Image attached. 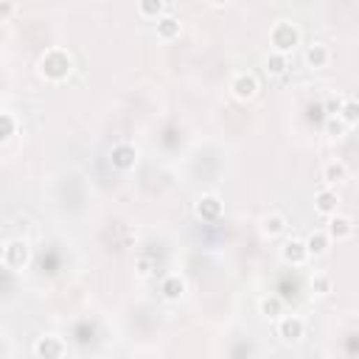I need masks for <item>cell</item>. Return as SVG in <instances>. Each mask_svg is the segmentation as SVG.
I'll list each match as a JSON object with an SVG mask.
<instances>
[{
	"label": "cell",
	"instance_id": "52a82bcc",
	"mask_svg": "<svg viewBox=\"0 0 359 359\" xmlns=\"http://www.w3.org/2000/svg\"><path fill=\"white\" fill-rule=\"evenodd\" d=\"M194 211H197V216H199L202 222H219V216H222V199H219L216 194H202V197L197 199Z\"/></svg>",
	"mask_w": 359,
	"mask_h": 359
},
{
	"label": "cell",
	"instance_id": "277c9868",
	"mask_svg": "<svg viewBox=\"0 0 359 359\" xmlns=\"http://www.w3.org/2000/svg\"><path fill=\"white\" fill-rule=\"evenodd\" d=\"M109 160H112V166L118 171H130L138 163V149L132 144H115L112 152H109Z\"/></svg>",
	"mask_w": 359,
	"mask_h": 359
},
{
	"label": "cell",
	"instance_id": "8fae6325",
	"mask_svg": "<svg viewBox=\"0 0 359 359\" xmlns=\"http://www.w3.org/2000/svg\"><path fill=\"white\" fill-rule=\"evenodd\" d=\"M314 211L320 216H334L339 211V194L334 188H323L314 194Z\"/></svg>",
	"mask_w": 359,
	"mask_h": 359
},
{
	"label": "cell",
	"instance_id": "5bb4252c",
	"mask_svg": "<svg viewBox=\"0 0 359 359\" xmlns=\"http://www.w3.org/2000/svg\"><path fill=\"white\" fill-rule=\"evenodd\" d=\"M323 180L328 183V188L345 183V180H348V166H345L342 160H328V163L323 166Z\"/></svg>",
	"mask_w": 359,
	"mask_h": 359
},
{
	"label": "cell",
	"instance_id": "44dd1931",
	"mask_svg": "<svg viewBox=\"0 0 359 359\" xmlns=\"http://www.w3.org/2000/svg\"><path fill=\"white\" fill-rule=\"evenodd\" d=\"M259 309H261L264 317H278V314L284 312V300H281L278 295H270V298H264V300L259 303Z\"/></svg>",
	"mask_w": 359,
	"mask_h": 359
},
{
	"label": "cell",
	"instance_id": "2e32d148",
	"mask_svg": "<svg viewBox=\"0 0 359 359\" xmlns=\"http://www.w3.org/2000/svg\"><path fill=\"white\" fill-rule=\"evenodd\" d=\"M284 230H287V216H284V213H267V216L261 219V233H264V236L275 238V236H281Z\"/></svg>",
	"mask_w": 359,
	"mask_h": 359
},
{
	"label": "cell",
	"instance_id": "30bf717a",
	"mask_svg": "<svg viewBox=\"0 0 359 359\" xmlns=\"http://www.w3.org/2000/svg\"><path fill=\"white\" fill-rule=\"evenodd\" d=\"M306 334V323L298 314H287L278 320V337H284L287 342H298Z\"/></svg>",
	"mask_w": 359,
	"mask_h": 359
},
{
	"label": "cell",
	"instance_id": "ffe728a7",
	"mask_svg": "<svg viewBox=\"0 0 359 359\" xmlns=\"http://www.w3.org/2000/svg\"><path fill=\"white\" fill-rule=\"evenodd\" d=\"M287 68H289V59H287V56H281V54H275V51L264 59V70H267L270 76H284V73H287Z\"/></svg>",
	"mask_w": 359,
	"mask_h": 359
},
{
	"label": "cell",
	"instance_id": "7c38bea8",
	"mask_svg": "<svg viewBox=\"0 0 359 359\" xmlns=\"http://www.w3.org/2000/svg\"><path fill=\"white\" fill-rule=\"evenodd\" d=\"M303 245H306L309 259H312V256H314V259H320V256H326V253H328L331 238L326 236V230H314V233H309V236L303 238Z\"/></svg>",
	"mask_w": 359,
	"mask_h": 359
},
{
	"label": "cell",
	"instance_id": "484cf974",
	"mask_svg": "<svg viewBox=\"0 0 359 359\" xmlns=\"http://www.w3.org/2000/svg\"><path fill=\"white\" fill-rule=\"evenodd\" d=\"M0 264H6V242H0Z\"/></svg>",
	"mask_w": 359,
	"mask_h": 359
},
{
	"label": "cell",
	"instance_id": "e0dca14e",
	"mask_svg": "<svg viewBox=\"0 0 359 359\" xmlns=\"http://www.w3.org/2000/svg\"><path fill=\"white\" fill-rule=\"evenodd\" d=\"M158 37H160V40H174V37H180V20H177L174 15H163V17L158 20Z\"/></svg>",
	"mask_w": 359,
	"mask_h": 359
},
{
	"label": "cell",
	"instance_id": "4fadbf2b",
	"mask_svg": "<svg viewBox=\"0 0 359 359\" xmlns=\"http://www.w3.org/2000/svg\"><path fill=\"white\" fill-rule=\"evenodd\" d=\"M328 62H331V51H328V45H323V43H312V45L306 48V65H309V68L320 70V68H326Z\"/></svg>",
	"mask_w": 359,
	"mask_h": 359
},
{
	"label": "cell",
	"instance_id": "d6986e66",
	"mask_svg": "<svg viewBox=\"0 0 359 359\" xmlns=\"http://www.w3.org/2000/svg\"><path fill=\"white\" fill-rule=\"evenodd\" d=\"M138 15H141V17H155V20H160V17L166 15V3H163V0H141V3H138Z\"/></svg>",
	"mask_w": 359,
	"mask_h": 359
},
{
	"label": "cell",
	"instance_id": "cb8c5ba5",
	"mask_svg": "<svg viewBox=\"0 0 359 359\" xmlns=\"http://www.w3.org/2000/svg\"><path fill=\"white\" fill-rule=\"evenodd\" d=\"M312 289H314L317 295H326V292H331V278H328V275H323V273H317V275L312 278Z\"/></svg>",
	"mask_w": 359,
	"mask_h": 359
},
{
	"label": "cell",
	"instance_id": "7a4b0ae2",
	"mask_svg": "<svg viewBox=\"0 0 359 359\" xmlns=\"http://www.w3.org/2000/svg\"><path fill=\"white\" fill-rule=\"evenodd\" d=\"M300 43V31H298V26L295 23H289V20H278L273 29H270V45H273V51L275 54H281V56H289L292 51H295V45Z\"/></svg>",
	"mask_w": 359,
	"mask_h": 359
},
{
	"label": "cell",
	"instance_id": "3957f363",
	"mask_svg": "<svg viewBox=\"0 0 359 359\" xmlns=\"http://www.w3.org/2000/svg\"><path fill=\"white\" fill-rule=\"evenodd\" d=\"M230 90H233V96L238 98V101H250V98H256V93H259V79H256V73H236L233 76V82H230Z\"/></svg>",
	"mask_w": 359,
	"mask_h": 359
},
{
	"label": "cell",
	"instance_id": "9a60e30c",
	"mask_svg": "<svg viewBox=\"0 0 359 359\" xmlns=\"http://www.w3.org/2000/svg\"><path fill=\"white\" fill-rule=\"evenodd\" d=\"M183 292H185V281H183L180 275H166V278L160 281V295H163L166 300H180Z\"/></svg>",
	"mask_w": 359,
	"mask_h": 359
},
{
	"label": "cell",
	"instance_id": "d4e9b609",
	"mask_svg": "<svg viewBox=\"0 0 359 359\" xmlns=\"http://www.w3.org/2000/svg\"><path fill=\"white\" fill-rule=\"evenodd\" d=\"M15 12H17V6H15V3H9V0H0V23L9 20Z\"/></svg>",
	"mask_w": 359,
	"mask_h": 359
},
{
	"label": "cell",
	"instance_id": "9c48e42d",
	"mask_svg": "<svg viewBox=\"0 0 359 359\" xmlns=\"http://www.w3.org/2000/svg\"><path fill=\"white\" fill-rule=\"evenodd\" d=\"M281 259L292 267H300L309 261V253H306V245H303V238H287L284 247H281Z\"/></svg>",
	"mask_w": 359,
	"mask_h": 359
},
{
	"label": "cell",
	"instance_id": "ba28073f",
	"mask_svg": "<svg viewBox=\"0 0 359 359\" xmlns=\"http://www.w3.org/2000/svg\"><path fill=\"white\" fill-rule=\"evenodd\" d=\"M326 236H328V238H337V242H345V238L353 236V219H351V216H342V213L328 216Z\"/></svg>",
	"mask_w": 359,
	"mask_h": 359
},
{
	"label": "cell",
	"instance_id": "6da1fadb",
	"mask_svg": "<svg viewBox=\"0 0 359 359\" xmlns=\"http://www.w3.org/2000/svg\"><path fill=\"white\" fill-rule=\"evenodd\" d=\"M37 68H40V73H43L45 79H51V82H62V79H68V76H70V70H73V59H70V54H68V51H62V48H48V51L40 56Z\"/></svg>",
	"mask_w": 359,
	"mask_h": 359
},
{
	"label": "cell",
	"instance_id": "ac0fdd59",
	"mask_svg": "<svg viewBox=\"0 0 359 359\" xmlns=\"http://www.w3.org/2000/svg\"><path fill=\"white\" fill-rule=\"evenodd\" d=\"M337 118H339L345 127H353L359 121V104L353 98H342V107L337 109Z\"/></svg>",
	"mask_w": 359,
	"mask_h": 359
},
{
	"label": "cell",
	"instance_id": "7402d4cb",
	"mask_svg": "<svg viewBox=\"0 0 359 359\" xmlns=\"http://www.w3.org/2000/svg\"><path fill=\"white\" fill-rule=\"evenodd\" d=\"M15 118L9 112H0V141H6L9 135H15Z\"/></svg>",
	"mask_w": 359,
	"mask_h": 359
},
{
	"label": "cell",
	"instance_id": "5b68a950",
	"mask_svg": "<svg viewBox=\"0 0 359 359\" xmlns=\"http://www.w3.org/2000/svg\"><path fill=\"white\" fill-rule=\"evenodd\" d=\"M29 261H31V247H29V242H23V238H12V242H6V264H9V267L23 270Z\"/></svg>",
	"mask_w": 359,
	"mask_h": 359
},
{
	"label": "cell",
	"instance_id": "603a6c76",
	"mask_svg": "<svg viewBox=\"0 0 359 359\" xmlns=\"http://www.w3.org/2000/svg\"><path fill=\"white\" fill-rule=\"evenodd\" d=\"M345 130H348V127L339 121L337 115H328V121H326V132H328L331 138H342V135H345Z\"/></svg>",
	"mask_w": 359,
	"mask_h": 359
},
{
	"label": "cell",
	"instance_id": "8992f818",
	"mask_svg": "<svg viewBox=\"0 0 359 359\" xmlns=\"http://www.w3.org/2000/svg\"><path fill=\"white\" fill-rule=\"evenodd\" d=\"M34 353L40 359H62L65 356V342L56 334H45L34 342Z\"/></svg>",
	"mask_w": 359,
	"mask_h": 359
}]
</instances>
